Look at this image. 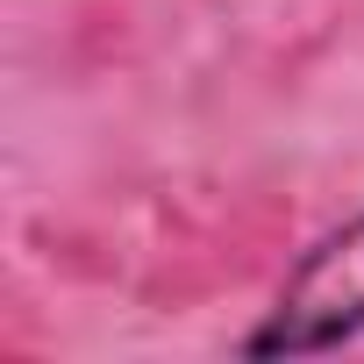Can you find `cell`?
Instances as JSON below:
<instances>
[{
	"label": "cell",
	"mask_w": 364,
	"mask_h": 364,
	"mask_svg": "<svg viewBox=\"0 0 364 364\" xmlns=\"http://www.w3.org/2000/svg\"><path fill=\"white\" fill-rule=\"evenodd\" d=\"M364 336V215L328 229L300 264L293 279L279 286V307L264 328H250L243 350L272 357V350H336V343H357Z\"/></svg>",
	"instance_id": "cell-1"
}]
</instances>
